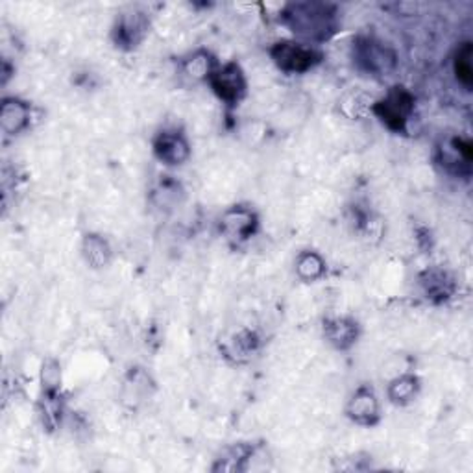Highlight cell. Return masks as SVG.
<instances>
[{
	"mask_svg": "<svg viewBox=\"0 0 473 473\" xmlns=\"http://www.w3.org/2000/svg\"><path fill=\"white\" fill-rule=\"evenodd\" d=\"M439 153H441V163L450 172H455V174L469 172L473 148H471V143L468 139H464V137H450L439 148Z\"/></svg>",
	"mask_w": 473,
	"mask_h": 473,
	"instance_id": "obj_11",
	"label": "cell"
},
{
	"mask_svg": "<svg viewBox=\"0 0 473 473\" xmlns=\"http://www.w3.org/2000/svg\"><path fill=\"white\" fill-rule=\"evenodd\" d=\"M153 155L167 167H180L189 160L190 146L181 132L163 130L153 139Z\"/></svg>",
	"mask_w": 473,
	"mask_h": 473,
	"instance_id": "obj_8",
	"label": "cell"
},
{
	"mask_svg": "<svg viewBox=\"0 0 473 473\" xmlns=\"http://www.w3.org/2000/svg\"><path fill=\"white\" fill-rule=\"evenodd\" d=\"M420 392V379L416 376H400L388 385V398L394 405H409Z\"/></svg>",
	"mask_w": 473,
	"mask_h": 473,
	"instance_id": "obj_14",
	"label": "cell"
},
{
	"mask_svg": "<svg viewBox=\"0 0 473 473\" xmlns=\"http://www.w3.org/2000/svg\"><path fill=\"white\" fill-rule=\"evenodd\" d=\"M414 111V97L405 88H392L381 100L374 104V113L392 132H405Z\"/></svg>",
	"mask_w": 473,
	"mask_h": 473,
	"instance_id": "obj_2",
	"label": "cell"
},
{
	"mask_svg": "<svg viewBox=\"0 0 473 473\" xmlns=\"http://www.w3.org/2000/svg\"><path fill=\"white\" fill-rule=\"evenodd\" d=\"M346 414L351 422L365 425V427H372L379 422L381 418V407H379V400L376 396V392L370 386H361L355 390V394L351 396Z\"/></svg>",
	"mask_w": 473,
	"mask_h": 473,
	"instance_id": "obj_9",
	"label": "cell"
},
{
	"mask_svg": "<svg viewBox=\"0 0 473 473\" xmlns=\"http://www.w3.org/2000/svg\"><path fill=\"white\" fill-rule=\"evenodd\" d=\"M183 69H185V74L194 78V80H208L211 72L217 69V65L209 52L200 51V52L192 54L189 60H185Z\"/></svg>",
	"mask_w": 473,
	"mask_h": 473,
	"instance_id": "obj_18",
	"label": "cell"
},
{
	"mask_svg": "<svg viewBox=\"0 0 473 473\" xmlns=\"http://www.w3.org/2000/svg\"><path fill=\"white\" fill-rule=\"evenodd\" d=\"M471 43L466 42L462 45H459L455 58H453V70L459 84H462L468 91L471 89V82H473V65H471Z\"/></svg>",
	"mask_w": 473,
	"mask_h": 473,
	"instance_id": "obj_17",
	"label": "cell"
},
{
	"mask_svg": "<svg viewBox=\"0 0 473 473\" xmlns=\"http://www.w3.org/2000/svg\"><path fill=\"white\" fill-rule=\"evenodd\" d=\"M326 340L337 349H348L359 339V324L348 317H337L324 322Z\"/></svg>",
	"mask_w": 473,
	"mask_h": 473,
	"instance_id": "obj_12",
	"label": "cell"
},
{
	"mask_svg": "<svg viewBox=\"0 0 473 473\" xmlns=\"http://www.w3.org/2000/svg\"><path fill=\"white\" fill-rule=\"evenodd\" d=\"M270 56L287 74H305L322 61L320 51L303 42H278L270 49Z\"/></svg>",
	"mask_w": 473,
	"mask_h": 473,
	"instance_id": "obj_3",
	"label": "cell"
},
{
	"mask_svg": "<svg viewBox=\"0 0 473 473\" xmlns=\"http://www.w3.org/2000/svg\"><path fill=\"white\" fill-rule=\"evenodd\" d=\"M296 274L305 283L317 282L326 274V261L317 252H301L296 259Z\"/></svg>",
	"mask_w": 473,
	"mask_h": 473,
	"instance_id": "obj_15",
	"label": "cell"
},
{
	"mask_svg": "<svg viewBox=\"0 0 473 473\" xmlns=\"http://www.w3.org/2000/svg\"><path fill=\"white\" fill-rule=\"evenodd\" d=\"M32 106L21 98H5L0 106V128L6 135H19L30 126Z\"/></svg>",
	"mask_w": 473,
	"mask_h": 473,
	"instance_id": "obj_10",
	"label": "cell"
},
{
	"mask_svg": "<svg viewBox=\"0 0 473 473\" xmlns=\"http://www.w3.org/2000/svg\"><path fill=\"white\" fill-rule=\"evenodd\" d=\"M82 250H84L86 261L95 268L106 266L111 259V248H109L107 241L100 235H93V233L86 235Z\"/></svg>",
	"mask_w": 473,
	"mask_h": 473,
	"instance_id": "obj_16",
	"label": "cell"
},
{
	"mask_svg": "<svg viewBox=\"0 0 473 473\" xmlns=\"http://www.w3.org/2000/svg\"><path fill=\"white\" fill-rule=\"evenodd\" d=\"M353 60L365 72L374 76L388 74L396 67V56L388 47L376 42L372 37H361L353 45Z\"/></svg>",
	"mask_w": 473,
	"mask_h": 473,
	"instance_id": "obj_5",
	"label": "cell"
},
{
	"mask_svg": "<svg viewBox=\"0 0 473 473\" xmlns=\"http://www.w3.org/2000/svg\"><path fill=\"white\" fill-rule=\"evenodd\" d=\"M148 28L150 23L144 12L128 10L115 19L111 39L116 49L134 51L144 42V37L148 35Z\"/></svg>",
	"mask_w": 473,
	"mask_h": 473,
	"instance_id": "obj_6",
	"label": "cell"
},
{
	"mask_svg": "<svg viewBox=\"0 0 473 473\" xmlns=\"http://www.w3.org/2000/svg\"><path fill=\"white\" fill-rule=\"evenodd\" d=\"M420 283L423 287V292L427 298L435 301H444L453 294V282L450 275L442 270H427L422 274Z\"/></svg>",
	"mask_w": 473,
	"mask_h": 473,
	"instance_id": "obj_13",
	"label": "cell"
},
{
	"mask_svg": "<svg viewBox=\"0 0 473 473\" xmlns=\"http://www.w3.org/2000/svg\"><path fill=\"white\" fill-rule=\"evenodd\" d=\"M282 21L303 43H324L337 32V8L326 3H296L283 10Z\"/></svg>",
	"mask_w": 473,
	"mask_h": 473,
	"instance_id": "obj_1",
	"label": "cell"
},
{
	"mask_svg": "<svg viewBox=\"0 0 473 473\" xmlns=\"http://www.w3.org/2000/svg\"><path fill=\"white\" fill-rule=\"evenodd\" d=\"M259 226L257 215L243 206H233L220 217V231L233 245H243L255 235Z\"/></svg>",
	"mask_w": 473,
	"mask_h": 473,
	"instance_id": "obj_7",
	"label": "cell"
},
{
	"mask_svg": "<svg viewBox=\"0 0 473 473\" xmlns=\"http://www.w3.org/2000/svg\"><path fill=\"white\" fill-rule=\"evenodd\" d=\"M208 82L213 93L227 106H236L246 97V89H248L246 76L241 65L235 61L217 67L208 78Z\"/></svg>",
	"mask_w": 473,
	"mask_h": 473,
	"instance_id": "obj_4",
	"label": "cell"
}]
</instances>
